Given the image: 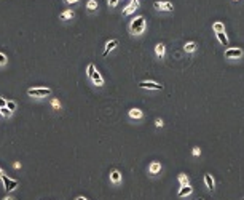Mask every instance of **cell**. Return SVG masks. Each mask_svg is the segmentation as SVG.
I'll return each instance as SVG.
<instances>
[{"label":"cell","instance_id":"cell-1","mask_svg":"<svg viewBox=\"0 0 244 200\" xmlns=\"http://www.w3.org/2000/svg\"><path fill=\"white\" fill-rule=\"evenodd\" d=\"M144 29H145V18H144V16L134 18V19L131 21V24H129V31H131V34H134V35L142 34Z\"/></svg>","mask_w":244,"mask_h":200},{"label":"cell","instance_id":"cell-2","mask_svg":"<svg viewBox=\"0 0 244 200\" xmlns=\"http://www.w3.org/2000/svg\"><path fill=\"white\" fill-rule=\"evenodd\" d=\"M50 93H51L50 88H40V87H37V88H29V90H27V95H29V96H37V98L48 96Z\"/></svg>","mask_w":244,"mask_h":200},{"label":"cell","instance_id":"cell-3","mask_svg":"<svg viewBox=\"0 0 244 200\" xmlns=\"http://www.w3.org/2000/svg\"><path fill=\"white\" fill-rule=\"evenodd\" d=\"M0 179L3 181V186H5V189H7V191H15V189L18 188V184H19L16 179H10V178L5 176V175L0 178Z\"/></svg>","mask_w":244,"mask_h":200},{"label":"cell","instance_id":"cell-4","mask_svg":"<svg viewBox=\"0 0 244 200\" xmlns=\"http://www.w3.org/2000/svg\"><path fill=\"white\" fill-rule=\"evenodd\" d=\"M153 8L161 10V11H172L174 10V5L171 2H155L153 3Z\"/></svg>","mask_w":244,"mask_h":200},{"label":"cell","instance_id":"cell-5","mask_svg":"<svg viewBox=\"0 0 244 200\" xmlns=\"http://www.w3.org/2000/svg\"><path fill=\"white\" fill-rule=\"evenodd\" d=\"M141 88H148V90H163V85H158L155 82H150V80H144V82L139 83Z\"/></svg>","mask_w":244,"mask_h":200},{"label":"cell","instance_id":"cell-6","mask_svg":"<svg viewBox=\"0 0 244 200\" xmlns=\"http://www.w3.org/2000/svg\"><path fill=\"white\" fill-rule=\"evenodd\" d=\"M225 56L227 58H241L242 50L241 48H228V50H225Z\"/></svg>","mask_w":244,"mask_h":200},{"label":"cell","instance_id":"cell-7","mask_svg":"<svg viewBox=\"0 0 244 200\" xmlns=\"http://www.w3.org/2000/svg\"><path fill=\"white\" fill-rule=\"evenodd\" d=\"M91 80H93V82L96 83L98 87H102V85H104V78H102L101 72H98V71H94V72H93V75H91Z\"/></svg>","mask_w":244,"mask_h":200},{"label":"cell","instance_id":"cell-8","mask_svg":"<svg viewBox=\"0 0 244 200\" xmlns=\"http://www.w3.org/2000/svg\"><path fill=\"white\" fill-rule=\"evenodd\" d=\"M137 8H139V2H131V3H129V5L123 10V15H125V16H126V15H131V13H132V11H136Z\"/></svg>","mask_w":244,"mask_h":200},{"label":"cell","instance_id":"cell-9","mask_svg":"<svg viewBox=\"0 0 244 200\" xmlns=\"http://www.w3.org/2000/svg\"><path fill=\"white\" fill-rule=\"evenodd\" d=\"M117 45H118V40H117V38L110 40V42H107V45H105V50H104V53H102V55H104V56H107V55H108V51H110V50H113Z\"/></svg>","mask_w":244,"mask_h":200},{"label":"cell","instance_id":"cell-10","mask_svg":"<svg viewBox=\"0 0 244 200\" xmlns=\"http://www.w3.org/2000/svg\"><path fill=\"white\" fill-rule=\"evenodd\" d=\"M193 192V188L190 184H187V186H182L180 188V191H179V197H185V195H190Z\"/></svg>","mask_w":244,"mask_h":200},{"label":"cell","instance_id":"cell-11","mask_svg":"<svg viewBox=\"0 0 244 200\" xmlns=\"http://www.w3.org/2000/svg\"><path fill=\"white\" fill-rule=\"evenodd\" d=\"M165 51H166V48H165V45H163V43H156V45H155V53H156L158 58H163V56H165Z\"/></svg>","mask_w":244,"mask_h":200},{"label":"cell","instance_id":"cell-12","mask_svg":"<svg viewBox=\"0 0 244 200\" xmlns=\"http://www.w3.org/2000/svg\"><path fill=\"white\" fill-rule=\"evenodd\" d=\"M215 35H217V40H219L223 47H228V38H227L225 32H215Z\"/></svg>","mask_w":244,"mask_h":200},{"label":"cell","instance_id":"cell-13","mask_svg":"<svg viewBox=\"0 0 244 200\" xmlns=\"http://www.w3.org/2000/svg\"><path fill=\"white\" fill-rule=\"evenodd\" d=\"M129 117L131 118H142V111L141 109H129Z\"/></svg>","mask_w":244,"mask_h":200},{"label":"cell","instance_id":"cell-14","mask_svg":"<svg viewBox=\"0 0 244 200\" xmlns=\"http://www.w3.org/2000/svg\"><path fill=\"white\" fill-rule=\"evenodd\" d=\"M86 8H88L89 11H96V10L99 8V5H98V2H96V0H88Z\"/></svg>","mask_w":244,"mask_h":200},{"label":"cell","instance_id":"cell-15","mask_svg":"<svg viewBox=\"0 0 244 200\" xmlns=\"http://www.w3.org/2000/svg\"><path fill=\"white\" fill-rule=\"evenodd\" d=\"M184 50H185L187 53H193V51L196 50V43H195V42H188V43H185Z\"/></svg>","mask_w":244,"mask_h":200},{"label":"cell","instance_id":"cell-16","mask_svg":"<svg viewBox=\"0 0 244 200\" xmlns=\"http://www.w3.org/2000/svg\"><path fill=\"white\" fill-rule=\"evenodd\" d=\"M148 170H150V173H152V175H156V173L161 170V165H160L158 162H153V163L150 165V168H148Z\"/></svg>","mask_w":244,"mask_h":200},{"label":"cell","instance_id":"cell-17","mask_svg":"<svg viewBox=\"0 0 244 200\" xmlns=\"http://www.w3.org/2000/svg\"><path fill=\"white\" fill-rule=\"evenodd\" d=\"M110 179H112L113 182H120V181H121V175H120V171H117V170H115V171H112V173H110Z\"/></svg>","mask_w":244,"mask_h":200},{"label":"cell","instance_id":"cell-18","mask_svg":"<svg viewBox=\"0 0 244 200\" xmlns=\"http://www.w3.org/2000/svg\"><path fill=\"white\" fill-rule=\"evenodd\" d=\"M212 29H214L215 32H225V26H223L222 22H214V24H212Z\"/></svg>","mask_w":244,"mask_h":200},{"label":"cell","instance_id":"cell-19","mask_svg":"<svg viewBox=\"0 0 244 200\" xmlns=\"http://www.w3.org/2000/svg\"><path fill=\"white\" fill-rule=\"evenodd\" d=\"M204 182H206V186L209 189H214V179H212L211 175H204Z\"/></svg>","mask_w":244,"mask_h":200},{"label":"cell","instance_id":"cell-20","mask_svg":"<svg viewBox=\"0 0 244 200\" xmlns=\"http://www.w3.org/2000/svg\"><path fill=\"white\" fill-rule=\"evenodd\" d=\"M74 18V11L72 10H67L64 13H61V19H72Z\"/></svg>","mask_w":244,"mask_h":200},{"label":"cell","instance_id":"cell-21","mask_svg":"<svg viewBox=\"0 0 244 200\" xmlns=\"http://www.w3.org/2000/svg\"><path fill=\"white\" fill-rule=\"evenodd\" d=\"M179 182H180L182 186H187V184H188V176L184 175V173H182V175H179Z\"/></svg>","mask_w":244,"mask_h":200},{"label":"cell","instance_id":"cell-22","mask_svg":"<svg viewBox=\"0 0 244 200\" xmlns=\"http://www.w3.org/2000/svg\"><path fill=\"white\" fill-rule=\"evenodd\" d=\"M94 71H96L94 64H93V62H89V64H88V69H86V74H88V77H89V78H91V75H93V72H94Z\"/></svg>","mask_w":244,"mask_h":200},{"label":"cell","instance_id":"cell-23","mask_svg":"<svg viewBox=\"0 0 244 200\" xmlns=\"http://www.w3.org/2000/svg\"><path fill=\"white\" fill-rule=\"evenodd\" d=\"M7 108L13 112V111L16 109V102H15V101H7Z\"/></svg>","mask_w":244,"mask_h":200},{"label":"cell","instance_id":"cell-24","mask_svg":"<svg viewBox=\"0 0 244 200\" xmlns=\"http://www.w3.org/2000/svg\"><path fill=\"white\" fill-rule=\"evenodd\" d=\"M0 112H2L5 117H10V115H11V111H10L8 108H0Z\"/></svg>","mask_w":244,"mask_h":200},{"label":"cell","instance_id":"cell-25","mask_svg":"<svg viewBox=\"0 0 244 200\" xmlns=\"http://www.w3.org/2000/svg\"><path fill=\"white\" fill-rule=\"evenodd\" d=\"M7 62V56L3 55V53H0V66H3Z\"/></svg>","mask_w":244,"mask_h":200},{"label":"cell","instance_id":"cell-26","mask_svg":"<svg viewBox=\"0 0 244 200\" xmlns=\"http://www.w3.org/2000/svg\"><path fill=\"white\" fill-rule=\"evenodd\" d=\"M192 154H193L195 157H198V155H201V149H199V148H193V151H192Z\"/></svg>","mask_w":244,"mask_h":200},{"label":"cell","instance_id":"cell-27","mask_svg":"<svg viewBox=\"0 0 244 200\" xmlns=\"http://www.w3.org/2000/svg\"><path fill=\"white\" fill-rule=\"evenodd\" d=\"M117 3H118V0H107L108 7H117Z\"/></svg>","mask_w":244,"mask_h":200},{"label":"cell","instance_id":"cell-28","mask_svg":"<svg viewBox=\"0 0 244 200\" xmlns=\"http://www.w3.org/2000/svg\"><path fill=\"white\" fill-rule=\"evenodd\" d=\"M155 127H156V128H161V127H163V120H161V118H156V120H155Z\"/></svg>","mask_w":244,"mask_h":200},{"label":"cell","instance_id":"cell-29","mask_svg":"<svg viewBox=\"0 0 244 200\" xmlns=\"http://www.w3.org/2000/svg\"><path fill=\"white\" fill-rule=\"evenodd\" d=\"M0 108H7V99L5 98H0Z\"/></svg>","mask_w":244,"mask_h":200},{"label":"cell","instance_id":"cell-30","mask_svg":"<svg viewBox=\"0 0 244 200\" xmlns=\"http://www.w3.org/2000/svg\"><path fill=\"white\" fill-rule=\"evenodd\" d=\"M53 106H54V108H61V104H59V101H56V99L53 101Z\"/></svg>","mask_w":244,"mask_h":200},{"label":"cell","instance_id":"cell-31","mask_svg":"<svg viewBox=\"0 0 244 200\" xmlns=\"http://www.w3.org/2000/svg\"><path fill=\"white\" fill-rule=\"evenodd\" d=\"M67 3H77V2H80V0H65Z\"/></svg>","mask_w":244,"mask_h":200},{"label":"cell","instance_id":"cell-32","mask_svg":"<svg viewBox=\"0 0 244 200\" xmlns=\"http://www.w3.org/2000/svg\"><path fill=\"white\" fill-rule=\"evenodd\" d=\"M77 200H86V198H85V197H78Z\"/></svg>","mask_w":244,"mask_h":200},{"label":"cell","instance_id":"cell-33","mask_svg":"<svg viewBox=\"0 0 244 200\" xmlns=\"http://www.w3.org/2000/svg\"><path fill=\"white\" fill-rule=\"evenodd\" d=\"M3 200H13V198H11V197H5Z\"/></svg>","mask_w":244,"mask_h":200},{"label":"cell","instance_id":"cell-34","mask_svg":"<svg viewBox=\"0 0 244 200\" xmlns=\"http://www.w3.org/2000/svg\"><path fill=\"white\" fill-rule=\"evenodd\" d=\"M2 176H3V171H2V170H0V178H2Z\"/></svg>","mask_w":244,"mask_h":200},{"label":"cell","instance_id":"cell-35","mask_svg":"<svg viewBox=\"0 0 244 200\" xmlns=\"http://www.w3.org/2000/svg\"><path fill=\"white\" fill-rule=\"evenodd\" d=\"M132 2H139V0H132Z\"/></svg>","mask_w":244,"mask_h":200},{"label":"cell","instance_id":"cell-36","mask_svg":"<svg viewBox=\"0 0 244 200\" xmlns=\"http://www.w3.org/2000/svg\"><path fill=\"white\" fill-rule=\"evenodd\" d=\"M233 2H238V0H233Z\"/></svg>","mask_w":244,"mask_h":200}]
</instances>
